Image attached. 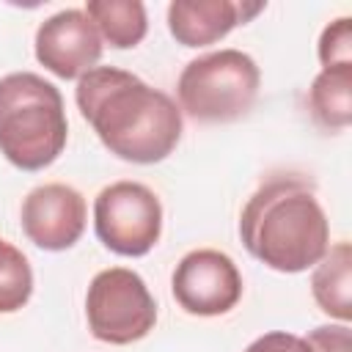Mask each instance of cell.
<instances>
[{
  "label": "cell",
  "mask_w": 352,
  "mask_h": 352,
  "mask_svg": "<svg viewBox=\"0 0 352 352\" xmlns=\"http://www.w3.org/2000/svg\"><path fill=\"white\" fill-rule=\"evenodd\" d=\"M308 107L319 126L344 129L352 121V63L322 69L308 88Z\"/></svg>",
  "instance_id": "12"
},
{
  "label": "cell",
  "mask_w": 352,
  "mask_h": 352,
  "mask_svg": "<svg viewBox=\"0 0 352 352\" xmlns=\"http://www.w3.org/2000/svg\"><path fill=\"white\" fill-rule=\"evenodd\" d=\"M94 226L107 250L132 258L146 256L162 234V204L140 182H116L96 195Z\"/></svg>",
  "instance_id": "6"
},
{
  "label": "cell",
  "mask_w": 352,
  "mask_h": 352,
  "mask_svg": "<svg viewBox=\"0 0 352 352\" xmlns=\"http://www.w3.org/2000/svg\"><path fill=\"white\" fill-rule=\"evenodd\" d=\"M261 8L264 3L173 0L168 6V30L184 47H206L226 38L236 25H245Z\"/></svg>",
  "instance_id": "10"
},
{
  "label": "cell",
  "mask_w": 352,
  "mask_h": 352,
  "mask_svg": "<svg viewBox=\"0 0 352 352\" xmlns=\"http://www.w3.org/2000/svg\"><path fill=\"white\" fill-rule=\"evenodd\" d=\"M170 289L176 302L192 316L228 314L242 297V275L231 256L201 248L182 256L173 270Z\"/></svg>",
  "instance_id": "7"
},
{
  "label": "cell",
  "mask_w": 352,
  "mask_h": 352,
  "mask_svg": "<svg viewBox=\"0 0 352 352\" xmlns=\"http://www.w3.org/2000/svg\"><path fill=\"white\" fill-rule=\"evenodd\" d=\"M261 72L242 50H217L190 60L176 82L179 110L201 124L242 118L258 96Z\"/></svg>",
  "instance_id": "4"
},
{
  "label": "cell",
  "mask_w": 352,
  "mask_h": 352,
  "mask_svg": "<svg viewBox=\"0 0 352 352\" xmlns=\"http://www.w3.org/2000/svg\"><path fill=\"white\" fill-rule=\"evenodd\" d=\"M319 60L324 69L352 63V19L338 16L319 36Z\"/></svg>",
  "instance_id": "15"
},
{
  "label": "cell",
  "mask_w": 352,
  "mask_h": 352,
  "mask_svg": "<svg viewBox=\"0 0 352 352\" xmlns=\"http://www.w3.org/2000/svg\"><path fill=\"white\" fill-rule=\"evenodd\" d=\"M85 14L96 25L99 36L116 50L138 47L146 38V6L138 0H88Z\"/></svg>",
  "instance_id": "13"
},
{
  "label": "cell",
  "mask_w": 352,
  "mask_h": 352,
  "mask_svg": "<svg viewBox=\"0 0 352 352\" xmlns=\"http://www.w3.org/2000/svg\"><path fill=\"white\" fill-rule=\"evenodd\" d=\"M22 231L41 250H69L85 231V198L60 182L30 190L22 201Z\"/></svg>",
  "instance_id": "9"
},
{
  "label": "cell",
  "mask_w": 352,
  "mask_h": 352,
  "mask_svg": "<svg viewBox=\"0 0 352 352\" xmlns=\"http://www.w3.org/2000/svg\"><path fill=\"white\" fill-rule=\"evenodd\" d=\"M239 236L253 258L275 272H302L330 248V223L300 176L267 179L239 214Z\"/></svg>",
  "instance_id": "2"
},
{
  "label": "cell",
  "mask_w": 352,
  "mask_h": 352,
  "mask_svg": "<svg viewBox=\"0 0 352 352\" xmlns=\"http://www.w3.org/2000/svg\"><path fill=\"white\" fill-rule=\"evenodd\" d=\"M308 352H352V330L349 324H322L311 330L305 338Z\"/></svg>",
  "instance_id": "16"
},
{
  "label": "cell",
  "mask_w": 352,
  "mask_h": 352,
  "mask_svg": "<svg viewBox=\"0 0 352 352\" xmlns=\"http://www.w3.org/2000/svg\"><path fill=\"white\" fill-rule=\"evenodd\" d=\"M245 352H308L305 341L294 333H283V330H272L258 336L253 344L245 346Z\"/></svg>",
  "instance_id": "17"
},
{
  "label": "cell",
  "mask_w": 352,
  "mask_h": 352,
  "mask_svg": "<svg viewBox=\"0 0 352 352\" xmlns=\"http://www.w3.org/2000/svg\"><path fill=\"white\" fill-rule=\"evenodd\" d=\"M33 294V270L25 253L0 236V314L19 311Z\"/></svg>",
  "instance_id": "14"
},
{
  "label": "cell",
  "mask_w": 352,
  "mask_h": 352,
  "mask_svg": "<svg viewBox=\"0 0 352 352\" xmlns=\"http://www.w3.org/2000/svg\"><path fill=\"white\" fill-rule=\"evenodd\" d=\"M69 124L60 91L33 72L0 77V151L22 170L52 165L66 146Z\"/></svg>",
  "instance_id": "3"
},
{
  "label": "cell",
  "mask_w": 352,
  "mask_h": 352,
  "mask_svg": "<svg viewBox=\"0 0 352 352\" xmlns=\"http://www.w3.org/2000/svg\"><path fill=\"white\" fill-rule=\"evenodd\" d=\"M311 275V292L316 305L338 319L349 322L352 319V248L349 242H336L327 248V253L314 264Z\"/></svg>",
  "instance_id": "11"
},
{
  "label": "cell",
  "mask_w": 352,
  "mask_h": 352,
  "mask_svg": "<svg viewBox=\"0 0 352 352\" xmlns=\"http://www.w3.org/2000/svg\"><path fill=\"white\" fill-rule=\"evenodd\" d=\"M85 316L94 338L121 346L151 333L157 322V302L138 272L110 267L94 275L85 294Z\"/></svg>",
  "instance_id": "5"
},
{
  "label": "cell",
  "mask_w": 352,
  "mask_h": 352,
  "mask_svg": "<svg viewBox=\"0 0 352 352\" xmlns=\"http://www.w3.org/2000/svg\"><path fill=\"white\" fill-rule=\"evenodd\" d=\"M38 63L60 80H80L102 58V36L82 8L47 16L36 30Z\"/></svg>",
  "instance_id": "8"
},
{
  "label": "cell",
  "mask_w": 352,
  "mask_h": 352,
  "mask_svg": "<svg viewBox=\"0 0 352 352\" xmlns=\"http://www.w3.org/2000/svg\"><path fill=\"white\" fill-rule=\"evenodd\" d=\"M74 99L82 118L118 160L138 165L160 162L182 138L179 104L132 72L94 66L77 80Z\"/></svg>",
  "instance_id": "1"
}]
</instances>
